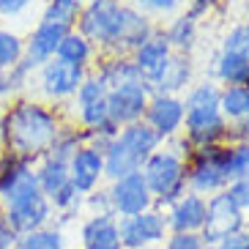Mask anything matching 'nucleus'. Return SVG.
Here are the masks:
<instances>
[{
	"label": "nucleus",
	"instance_id": "obj_1",
	"mask_svg": "<svg viewBox=\"0 0 249 249\" xmlns=\"http://www.w3.org/2000/svg\"><path fill=\"white\" fill-rule=\"evenodd\" d=\"M63 132L60 112L38 99H14L0 115V145L11 156L36 164Z\"/></svg>",
	"mask_w": 249,
	"mask_h": 249
},
{
	"label": "nucleus",
	"instance_id": "obj_2",
	"mask_svg": "<svg viewBox=\"0 0 249 249\" xmlns=\"http://www.w3.org/2000/svg\"><path fill=\"white\" fill-rule=\"evenodd\" d=\"M219 85L205 80L192 85L183 96V140L189 148L225 145L230 137V124L219 110Z\"/></svg>",
	"mask_w": 249,
	"mask_h": 249
},
{
	"label": "nucleus",
	"instance_id": "obj_3",
	"mask_svg": "<svg viewBox=\"0 0 249 249\" xmlns=\"http://www.w3.org/2000/svg\"><path fill=\"white\" fill-rule=\"evenodd\" d=\"M159 145H161L159 134L145 121L121 126L115 132V137L110 140L107 151H104V178L118 181L124 176L140 173L142 164L148 161V156L154 154Z\"/></svg>",
	"mask_w": 249,
	"mask_h": 249
},
{
	"label": "nucleus",
	"instance_id": "obj_4",
	"mask_svg": "<svg viewBox=\"0 0 249 249\" xmlns=\"http://www.w3.org/2000/svg\"><path fill=\"white\" fill-rule=\"evenodd\" d=\"M142 178H145L148 189L154 195V208H167L178 197H183L189 186H186V156L183 151L176 148H156L142 164Z\"/></svg>",
	"mask_w": 249,
	"mask_h": 249
},
{
	"label": "nucleus",
	"instance_id": "obj_5",
	"mask_svg": "<svg viewBox=\"0 0 249 249\" xmlns=\"http://www.w3.org/2000/svg\"><path fill=\"white\" fill-rule=\"evenodd\" d=\"M124 8L126 3H121V0H85L74 30L88 38L93 50H104L107 55H115L121 25H124Z\"/></svg>",
	"mask_w": 249,
	"mask_h": 249
},
{
	"label": "nucleus",
	"instance_id": "obj_6",
	"mask_svg": "<svg viewBox=\"0 0 249 249\" xmlns=\"http://www.w3.org/2000/svg\"><path fill=\"white\" fill-rule=\"evenodd\" d=\"M227 167H225V145L192 148L186 159V186L200 197H211L227 189Z\"/></svg>",
	"mask_w": 249,
	"mask_h": 249
},
{
	"label": "nucleus",
	"instance_id": "obj_7",
	"mask_svg": "<svg viewBox=\"0 0 249 249\" xmlns=\"http://www.w3.org/2000/svg\"><path fill=\"white\" fill-rule=\"evenodd\" d=\"M244 225H247L244 211L235 208V203L227 197V192H219V195H211L208 197V208H205V222H203V230H200V238H203L205 247H219L225 238L241 233Z\"/></svg>",
	"mask_w": 249,
	"mask_h": 249
},
{
	"label": "nucleus",
	"instance_id": "obj_8",
	"mask_svg": "<svg viewBox=\"0 0 249 249\" xmlns=\"http://www.w3.org/2000/svg\"><path fill=\"white\" fill-rule=\"evenodd\" d=\"M85 74H88V69L71 66L66 60L52 58L44 66L36 69V88L47 102H66V99H74L77 88L85 80Z\"/></svg>",
	"mask_w": 249,
	"mask_h": 249
},
{
	"label": "nucleus",
	"instance_id": "obj_9",
	"mask_svg": "<svg viewBox=\"0 0 249 249\" xmlns=\"http://www.w3.org/2000/svg\"><path fill=\"white\" fill-rule=\"evenodd\" d=\"M118 233H121V249H148L156 244H164L167 238V219L164 211L151 208L137 216L118 219Z\"/></svg>",
	"mask_w": 249,
	"mask_h": 249
},
{
	"label": "nucleus",
	"instance_id": "obj_10",
	"mask_svg": "<svg viewBox=\"0 0 249 249\" xmlns=\"http://www.w3.org/2000/svg\"><path fill=\"white\" fill-rule=\"evenodd\" d=\"M107 195H110V205H112L115 219L137 216V213L154 208V195L148 189L142 173H132V176H124L118 181H110Z\"/></svg>",
	"mask_w": 249,
	"mask_h": 249
},
{
	"label": "nucleus",
	"instance_id": "obj_11",
	"mask_svg": "<svg viewBox=\"0 0 249 249\" xmlns=\"http://www.w3.org/2000/svg\"><path fill=\"white\" fill-rule=\"evenodd\" d=\"M148 102H151V88L142 80L126 82V85H115L107 93V110H110V121L121 129V126L137 124L145 118Z\"/></svg>",
	"mask_w": 249,
	"mask_h": 249
},
{
	"label": "nucleus",
	"instance_id": "obj_12",
	"mask_svg": "<svg viewBox=\"0 0 249 249\" xmlns=\"http://www.w3.org/2000/svg\"><path fill=\"white\" fill-rule=\"evenodd\" d=\"M142 121L159 134L161 142L176 137L183 129V99L181 96H167V93H151V102H148Z\"/></svg>",
	"mask_w": 249,
	"mask_h": 249
},
{
	"label": "nucleus",
	"instance_id": "obj_13",
	"mask_svg": "<svg viewBox=\"0 0 249 249\" xmlns=\"http://www.w3.org/2000/svg\"><path fill=\"white\" fill-rule=\"evenodd\" d=\"M69 181L80 195H90L104 181V154L93 145H80L69 159Z\"/></svg>",
	"mask_w": 249,
	"mask_h": 249
},
{
	"label": "nucleus",
	"instance_id": "obj_14",
	"mask_svg": "<svg viewBox=\"0 0 249 249\" xmlns=\"http://www.w3.org/2000/svg\"><path fill=\"white\" fill-rule=\"evenodd\" d=\"M129 58H132L134 69L140 71L142 82H145L148 88H154V82L161 77V71L167 69L170 58H173V50H170L164 33H161V30H156L154 36L148 38L140 50H134Z\"/></svg>",
	"mask_w": 249,
	"mask_h": 249
},
{
	"label": "nucleus",
	"instance_id": "obj_15",
	"mask_svg": "<svg viewBox=\"0 0 249 249\" xmlns=\"http://www.w3.org/2000/svg\"><path fill=\"white\" fill-rule=\"evenodd\" d=\"M205 208H208V197L186 192L183 197H178L173 205L164 208L167 230L170 233H200L205 222Z\"/></svg>",
	"mask_w": 249,
	"mask_h": 249
},
{
	"label": "nucleus",
	"instance_id": "obj_16",
	"mask_svg": "<svg viewBox=\"0 0 249 249\" xmlns=\"http://www.w3.org/2000/svg\"><path fill=\"white\" fill-rule=\"evenodd\" d=\"M66 33L69 30L60 28V25L41 22V19H38V25L30 30V36L25 38V58H28L36 69L44 66L47 60H52L58 55V47H60V41H63Z\"/></svg>",
	"mask_w": 249,
	"mask_h": 249
},
{
	"label": "nucleus",
	"instance_id": "obj_17",
	"mask_svg": "<svg viewBox=\"0 0 249 249\" xmlns=\"http://www.w3.org/2000/svg\"><path fill=\"white\" fill-rule=\"evenodd\" d=\"M82 249H121L115 213H93L80 225Z\"/></svg>",
	"mask_w": 249,
	"mask_h": 249
},
{
	"label": "nucleus",
	"instance_id": "obj_18",
	"mask_svg": "<svg viewBox=\"0 0 249 249\" xmlns=\"http://www.w3.org/2000/svg\"><path fill=\"white\" fill-rule=\"evenodd\" d=\"M186 85H192V58L173 52L167 69L161 71V77L154 82L151 93H167V96H178L181 90H186Z\"/></svg>",
	"mask_w": 249,
	"mask_h": 249
},
{
	"label": "nucleus",
	"instance_id": "obj_19",
	"mask_svg": "<svg viewBox=\"0 0 249 249\" xmlns=\"http://www.w3.org/2000/svg\"><path fill=\"white\" fill-rule=\"evenodd\" d=\"M36 181H38V189L47 195V200H52L63 186H69V161L66 159H58V156H41L36 161Z\"/></svg>",
	"mask_w": 249,
	"mask_h": 249
},
{
	"label": "nucleus",
	"instance_id": "obj_20",
	"mask_svg": "<svg viewBox=\"0 0 249 249\" xmlns=\"http://www.w3.org/2000/svg\"><path fill=\"white\" fill-rule=\"evenodd\" d=\"M161 33H164V38H167V44L173 52L189 55V52L195 50V44H197V19H192L186 11H183V14H176Z\"/></svg>",
	"mask_w": 249,
	"mask_h": 249
},
{
	"label": "nucleus",
	"instance_id": "obj_21",
	"mask_svg": "<svg viewBox=\"0 0 249 249\" xmlns=\"http://www.w3.org/2000/svg\"><path fill=\"white\" fill-rule=\"evenodd\" d=\"M33 74H36V66L28 58H22L17 66L6 69L3 71V80H0V102H14V99H19V93H25L28 85H33Z\"/></svg>",
	"mask_w": 249,
	"mask_h": 249
},
{
	"label": "nucleus",
	"instance_id": "obj_22",
	"mask_svg": "<svg viewBox=\"0 0 249 249\" xmlns=\"http://www.w3.org/2000/svg\"><path fill=\"white\" fill-rule=\"evenodd\" d=\"M213 74L222 85H247L249 82V58L247 55H233V52H219Z\"/></svg>",
	"mask_w": 249,
	"mask_h": 249
},
{
	"label": "nucleus",
	"instance_id": "obj_23",
	"mask_svg": "<svg viewBox=\"0 0 249 249\" xmlns=\"http://www.w3.org/2000/svg\"><path fill=\"white\" fill-rule=\"evenodd\" d=\"M102 74V80L107 82V88H115V85H126V82H137L142 80L140 71L134 69L132 58L129 55H107L102 60V66L96 69Z\"/></svg>",
	"mask_w": 249,
	"mask_h": 249
},
{
	"label": "nucleus",
	"instance_id": "obj_24",
	"mask_svg": "<svg viewBox=\"0 0 249 249\" xmlns=\"http://www.w3.org/2000/svg\"><path fill=\"white\" fill-rule=\"evenodd\" d=\"M219 110L227 124H238L249 115V82L247 85H225L219 90Z\"/></svg>",
	"mask_w": 249,
	"mask_h": 249
},
{
	"label": "nucleus",
	"instance_id": "obj_25",
	"mask_svg": "<svg viewBox=\"0 0 249 249\" xmlns=\"http://www.w3.org/2000/svg\"><path fill=\"white\" fill-rule=\"evenodd\" d=\"M93 55H96V50H93V44H90L88 38L82 36V33H77V30H69L66 36H63V41H60L55 58L66 60V63H71V66L88 69L90 60H93Z\"/></svg>",
	"mask_w": 249,
	"mask_h": 249
},
{
	"label": "nucleus",
	"instance_id": "obj_26",
	"mask_svg": "<svg viewBox=\"0 0 249 249\" xmlns=\"http://www.w3.org/2000/svg\"><path fill=\"white\" fill-rule=\"evenodd\" d=\"M82 6H85V0H47L44 11H41V22H52L66 30H74L82 14Z\"/></svg>",
	"mask_w": 249,
	"mask_h": 249
},
{
	"label": "nucleus",
	"instance_id": "obj_27",
	"mask_svg": "<svg viewBox=\"0 0 249 249\" xmlns=\"http://www.w3.org/2000/svg\"><path fill=\"white\" fill-rule=\"evenodd\" d=\"M14 249H69L66 247V233L60 227H41V230H33V233L19 235Z\"/></svg>",
	"mask_w": 249,
	"mask_h": 249
},
{
	"label": "nucleus",
	"instance_id": "obj_28",
	"mask_svg": "<svg viewBox=\"0 0 249 249\" xmlns=\"http://www.w3.org/2000/svg\"><path fill=\"white\" fill-rule=\"evenodd\" d=\"M25 58V38L8 28H0V69L17 66Z\"/></svg>",
	"mask_w": 249,
	"mask_h": 249
},
{
	"label": "nucleus",
	"instance_id": "obj_29",
	"mask_svg": "<svg viewBox=\"0 0 249 249\" xmlns=\"http://www.w3.org/2000/svg\"><path fill=\"white\" fill-rule=\"evenodd\" d=\"M107 93H110V88H107V82L102 80V74L88 71L85 80H82V85L77 88V93H74V107H85V104L102 102V99H107Z\"/></svg>",
	"mask_w": 249,
	"mask_h": 249
},
{
	"label": "nucleus",
	"instance_id": "obj_30",
	"mask_svg": "<svg viewBox=\"0 0 249 249\" xmlns=\"http://www.w3.org/2000/svg\"><path fill=\"white\" fill-rule=\"evenodd\" d=\"M225 167L227 178H249V142H230L225 145Z\"/></svg>",
	"mask_w": 249,
	"mask_h": 249
},
{
	"label": "nucleus",
	"instance_id": "obj_31",
	"mask_svg": "<svg viewBox=\"0 0 249 249\" xmlns=\"http://www.w3.org/2000/svg\"><path fill=\"white\" fill-rule=\"evenodd\" d=\"M50 203H52V211L63 213V219H71L74 213L82 211V205H85V195H80V192L69 183V186H63V189H60Z\"/></svg>",
	"mask_w": 249,
	"mask_h": 249
},
{
	"label": "nucleus",
	"instance_id": "obj_32",
	"mask_svg": "<svg viewBox=\"0 0 249 249\" xmlns=\"http://www.w3.org/2000/svg\"><path fill=\"white\" fill-rule=\"evenodd\" d=\"M183 3L186 0H134L132 6L145 17H164V14H176Z\"/></svg>",
	"mask_w": 249,
	"mask_h": 249
},
{
	"label": "nucleus",
	"instance_id": "obj_33",
	"mask_svg": "<svg viewBox=\"0 0 249 249\" xmlns=\"http://www.w3.org/2000/svg\"><path fill=\"white\" fill-rule=\"evenodd\" d=\"M219 52H233V55H247L249 58V33L244 25H235L225 33L222 38V50Z\"/></svg>",
	"mask_w": 249,
	"mask_h": 249
},
{
	"label": "nucleus",
	"instance_id": "obj_34",
	"mask_svg": "<svg viewBox=\"0 0 249 249\" xmlns=\"http://www.w3.org/2000/svg\"><path fill=\"white\" fill-rule=\"evenodd\" d=\"M225 192H227V197L235 203L238 211H244V213L249 211V178H235V181H230Z\"/></svg>",
	"mask_w": 249,
	"mask_h": 249
},
{
	"label": "nucleus",
	"instance_id": "obj_35",
	"mask_svg": "<svg viewBox=\"0 0 249 249\" xmlns=\"http://www.w3.org/2000/svg\"><path fill=\"white\" fill-rule=\"evenodd\" d=\"M203 238L200 233H167L164 238V249H203Z\"/></svg>",
	"mask_w": 249,
	"mask_h": 249
},
{
	"label": "nucleus",
	"instance_id": "obj_36",
	"mask_svg": "<svg viewBox=\"0 0 249 249\" xmlns=\"http://www.w3.org/2000/svg\"><path fill=\"white\" fill-rule=\"evenodd\" d=\"M82 208H88L90 216H93V213H112L107 189H96V192H90V195H85V205H82Z\"/></svg>",
	"mask_w": 249,
	"mask_h": 249
},
{
	"label": "nucleus",
	"instance_id": "obj_37",
	"mask_svg": "<svg viewBox=\"0 0 249 249\" xmlns=\"http://www.w3.org/2000/svg\"><path fill=\"white\" fill-rule=\"evenodd\" d=\"M36 0H0V19H14L22 17Z\"/></svg>",
	"mask_w": 249,
	"mask_h": 249
},
{
	"label": "nucleus",
	"instance_id": "obj_38",
	"mask_svg": "<svg viewBox=\"0 0 249 249\" xmlns=\"http://www.w3.org/2000/svg\"><path fill=\"white\" fill-rule=\"evenodd\" d=\"M17 241H19V233H17L14 227L6 222V216H3V208H0V249H14Z\"/></svg>",
	"mask_w": 249,
	"mask_h": 249
},
{
	"label": "nucleus",
	"instance_id": "obj_39",
	"mask_svg": "<svg viewBox=\"0 0 249 249\" xmlns=\"http://www.w3.org/2000/svg\"><path fill=\"white\" fill-rule=\"evenodd\" d=\"M186 3H189V6H186V14H189L192 19H197V22H200V17L208 14V11H211L219 0H186Z\"/></svg>",
	"mask_w": 249,
	"mask_h": 249
},
{
	"label": "nucleus",
	"instance_id": "obj_40",
	"mask_svg": "<svg viewBox=\"0 0 249 249\" xmlns=\"http://www.w3.org/2000/svg\"><path fill=\"white\" fill-rule=\"evenodd\" d=\"M233 142H249V115L241 118L238 124H233V129H230V137Z\"/></svg>",
	"mask_w": 249,
	"mask_h": 249
},
{
	"label": "nucleus",
	"instance_id": "obj_41",
	"mask_svg": "<svg viewBox=\"0 0 249 249\" xmlns=\"http://www.w3.org/2000/svg\"><path fill=\"white\" fill-rule=\"evenodd\" d=\"M219 247L222 249H247L249 247V233H247V230H241V233H235V235H230V238H225Z\"/></svg>",
	"mask_w": 249,
	"mask_h": 249
},
{
	"label": "nucleus",
	"instance_id": "obj_42",
	"mask_svg": "<svg viewBox=\"0 0 249 249\" xmlns=\"http://www.w3.org/2000/svg\"><path fill=\"white\" fill-rule=\"evenodd\" d=\"M244 28H247V33H249V19H247V22H244Z\"/></svg>",
	"mask_w": 249,
	"mask_h": 249
},
{
	"label": "nucleus",
	"instance_id": "obj_43",
	"mask_svg": "<svg viewBox=\"0 0 249 249\" xmlns=\"http://www.w3.org/2000/svg\"><path fill=\"white\" fill-rule=\"evenodd\" d=\"M3 154H6V151H3V145H0V159H3Z\"/></svg>",
	"mask_w": 249,
	"mask_h": 249
},
{
	"label": "nucleus",
	"instance_id": "obj_44",
	"mask_svg": "<svg viewBox=\"0 0 249 249\" xmlns=\"http://www.w3.org/2000/svg\"><path fill=\"white\" fill-rule=\"evenodd\" d=\"M203 249H222V247H203Z\"/></svg>",
	"mask_w": 249,
	"mask_h": 249
},
{
	"label": "nucleus",
	"instance_id": "obj_45",
	"mask_svg": "<svg viewBox=\"0 0 249 249\" xmlns=\"http://www.w3.org/2000/svg\"><path fill=\"white\" fill-rule=\"evenodd\" d=\"M0 80H3V69H0Z\"/></svg>",
	"mask_w": 249,
	"mask_h": 249
},
{
	"label": "nucleus",
	"instance_id": "obj_46",
	"mask_svg": "<svg viewBox=\"0 0 249 249\" xmlns=\"http://www.w3.org/2000/svg\"><path fill=\"white\" fill-rule=\"evenodd\" d=\"M247 249H249V247H247Z\"/></svg>",
	"mask_w": 249,
	"mask_h": 249
}]
</instances>
